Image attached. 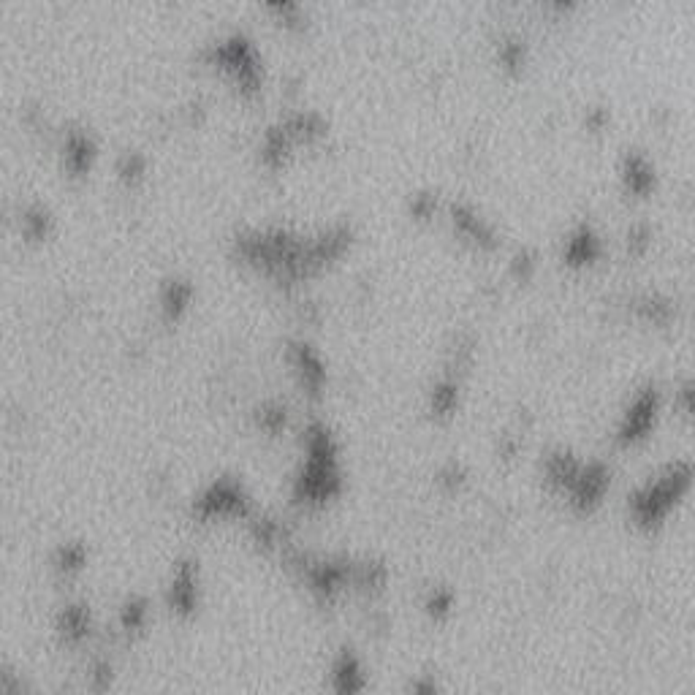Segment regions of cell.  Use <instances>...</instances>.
<instances>
[{"instance_id": "cell-5", "label": "cell", "mask_w": 695, "mask_h": 695, "mask_svg": "<svg viewBox=\"0 0 695 695\" xmlns=\"http://www.w3.org/2000/svg\"><path fill=\"white\" fill-rule=\"evenodd\" d=\"M326 682H329L332 695H364L370 687V674L364 666V657L356 649L343 647L329 663Z\"/></svg>"}, {"instance_id": "cell-7", "label": "cell", "mask_w": 695, "mask_h": 695, "mask_svg": "<svg viewBox=\"0 0 695 695\" xmlns=\"http://www.w3.org/2000/svg\"><path fill=\"white\" fill-rule=\"evenodd\" d=\"M622 174H625V182H628V188L633 193H647L649 188H652V182H655L652 166H649V161L644 155L638 153H630L628 158H625Z\"/></svg>"}, {"instance_id": "cell-9", "label": "cell", "mask_w": 695, "mask_h": 695, "mask_svg": "<svg viewBox=\"0 0 695 695\" xmlns=\"http://www.w3.org/2000/svg\"><path fill=\"white\" fill-rule=\"evenodd\" d=\"M459 405V386L457 381H440L432 394H429V410L435 419H443V416H451Z\"/></svg>"}, {"instance_id": "cell-10", "label": "cell", "mask_w": 695, "mask_h": 695, "mask_svg": "<svg viewBox=\"0 0 695 695\" xmlns=\"http://www.w3.org/2000/svg\"><path fill=\"white\" fill-rule=\"evenodd\" d=\"M424 609H427L429 617H435V619L448 617L451 609H454V592L443 590V587H432L427 600H424Z\"/></svg>"}, {"instance_id": "cell-8", "label": "cell", "mask_w": 695, "mask_h": 695, "mask_svg": "<svg viewBox=\"0 0 695 695\" xmlns=\"http://www.w3.org/2000/svg\"><path fill=\"white\" fill-rule=\"evenodd\" d=\"M454 223H457V229L462 231L465 237H470L473 242H478V245H495V234L489 229V223H484L473 210L457 207V210H454Z\"/></svg>"}, {"instance_id": "cell-1", "label": "cell", "mask_w": 695, "mask_h": 695, "mask_svg": "<svg viewBox=\"0 0 695 695\" xmlns=\"http://www.w3.org/2000/svg\"><path fill=\"white\" fill-rule=\"evenodd\" d=\"M343 489V465L340 446L324 424H315L307 432V457L302 473L296 478V500L307 505H326Z\"/></svg>"}, {"instance_id": "cell-12", "label": "cell", "mask_w": 695, "mask_h": 695, "mask_svg": "<svg viewBox=\"0 0 695 695\" xmlns=\"http://www.w3.org/2000/svg\"><path fill=\"white\" fill-rule=\"evenodd\" d=\"M500 58H503L505 66H519L524 58V47L519 41H505V44H500Z\"/></svg>"}, {"instance_id": "cell-13", "label": "cell", "mask_w": 695, "mask_h": 695, "mask_svg": "<svg viewBox=\"0 0 695 695\" xmlns=\"http://www.w3.org/2000/svg\"><path fill=\"white\" fill-rule=\"evenodd\" d=\"M530 269H533V258L527 256V253H519V256L514 258V272H516V275L527 277V275H530Z\"/></svg>"}, {"instance_id": "cell-6", "label": "cell", "mask_w": 695, "mask_h": 695, "mask_svg": "<svg viewBox=\"0 0 695 695\" xmlns=\"http://www.w3.org/2000/svg\"><path fill=\"white\" fill-rule=\"evenodd\" d=\"M600 253L598 237L592 234L590 226H581L579 231H573L568 237V245H565V256L571 264H590L592 258Z\"/></svg>"}, {"instance_id": "cell-4", "label": "cell", "mask_w": 695, "mask_h": 695, "mask_svg": "<svg viewBox=\"0 0 695 695\" xmlns=\"http://www.w3.org/2000/svg\"><path fill=\"white\" fill-rule=\"evenodd\" d=\"M657 416H660V391L655 386L641 389L630 400V405L622 413L617 424V443L622 448H633L649 438V432L655 429Z\"/></svg>"}, {"instance_id": "cell-2", "label": "cell", "mask_w": 695, "mask_h": 695, "mask_svg": "<svg viewBox=\"0 0 695 695\" xmlns=\"http://www.w3.org/2000/svg\"><path fill=\"white\" fill-rule=\"evenodd\" d=\"M693 484L690 462H671L644 481L628 500V514L641 530H655L682 503Z\"/></svg>"}, {"instance_id": "cell-11", "label": "cell", "mask_w": 695, "mask_h": 695, "mask_svg": "<svg viewBox=\"0 0 695 695\" xmlns=\"http://www.w3.org/2000/svg\"><path fill=\"white\" fill-rule=\"evenodd\" d=\"M408 695H443V690H440V682L435 676L421 674L410 682Z\"/></svg>"}, {"instance_id": "cell-14", "label": "cell", "mask_w": 695, "mask_h": 695, "mask_svg": "<svg viewBox=\"0 0 695 695\" xmlns=\"http://www.w3.org/2000/svg\"><path fill=\"white\" fill-rule=\"evenodd\" d=\"M432 210H435V201L427 199V196H419V199L413 201V212L416 215H429Z\"/></svg>"}, {"instance_id": "cell-3", "label": "cell", "mask_w": 695, "mask_h": 695, "mask_svg": "<svg viewBox=\"0 0 695 695\" xmlns=\"http://www.w3.org/2000/svg\"><path fill=\"white\" fill-rule=\"evenodd\" d=\"M611 486V470L603 462H584L579 459V467L573 470L568 481L557 489V495L565 497V503L571 505L579 514H592Z\"/></svg>"}]
</instances>
